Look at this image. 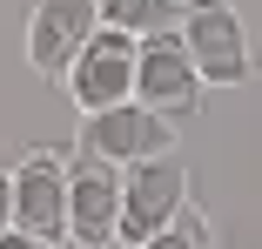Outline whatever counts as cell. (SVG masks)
Instances as JSON below:
<instances>
[{"label":"cell","instance_id":"5b68a950","mask_svg":"<svg viewBox=\"0 0 262 249\" xmlns=\"http://www.w3.org/2000/svg\"><path fill=\"white\" fill-rule=\"evenodd\" d=\"M81 148H88V155H108L115 169H128V162H141V155L175 148V121L128 94V101H108V108H88V115H81Z\"/></svg>","mask_w":262,"mask_h":249},{"label":"cell","instance_id":"3957f363","mask_svg":"<svg viewBox=\"0 0 262 249\" xmlns=\"http://www.w3.org/2000/svg\"><path fill=\"white\" fill-rule=\"evenodd\" d=\"M182 202H188V169L175 162V148L128 162L121 169V229H115V242H148Z\"/></svg>","mask_w":262,"mask_h":249},{"label":"cell","instance_id":"9c48e42d","mask_svg":"<svg viewBox=\"0 0 262 249\" xmlns=\"http://www.w3.org/2000/svg\"><path fill=\"white\" fill-rule=\"evenodd\" d=\"M94 14L128 34H162V27H182V0H94Z\"/></svg>","mask_w":262,"mask_h":249},{"label":"cell","instance_id":"6da1fadb","mask_svg":"<svg viewBox=\"0 0 262 249\" xmlns=\"http://www.w3.org/2000/svg\"><path fill=\"white\" fill-rule=\"evenodd\" d=\"M182 40L195 54V74L208 88H242L255 81V47H249V27L229 0H182Z\"/></svg>","mask_w":262,"mask_h":249},{"label":"cell","instance_id":"30bf717a","mask_svg":"<svg viewBox=\"0 0 262 249\" xmlns=\"http://www.w3.org/2000/svg\"><path fill=\"white\" fill-rule=\"evenodd\" d=\"M135 249H215V229H208V216L195 202H182L162 229H155L148 242H135Z\"/></svg>","mask_w":262,"mask_h":249},{"label":"cell","instance_id":"8992f818","mask_svg":"<svg viewBox=\"0 0 262 249\" xmlns=\"http://www.w3.org/2000/svg\"><path fill=\"white\" fill-rule=\"evenodd\" d=\"M7 189H14V229L68 242V155L27 148V155L7 169Z\"/></svg>","mask_w":262,"mask_h":249},{"label":"cell","instance_id":"ba28073f","mask_svg":"<svg viewBox=\"0 0 262 249\" xmlns=\"http://www.w3.org/2000/svg\"><path fill=\"white\" fill-rule=\"evenodd\" d=\"M94 27H101L94 0H34V14H27V61L40 74H68V61L88 47Z\"/></svg>","mask_w":262,"mask_h":249},{"label":"cell","instance_id":"8fae6325","mask_svg":"<svg viewBox=\"0 0 262 249\" xmlns=\"http://www.w3.org/2000/svg\"><path fill=\"white\" fill-rule=\"evenodd\" d=\"M0 249H61V242H47V236H27V229H0Z\"/></svg>","mask_w":262,"mask_h":249},{"label":"cell","instance_id":"277c9868","mask_svg":"<svg viewBox=\"0 0 262 249\" xmlns=\"http://www.w3.org/2000/svg\"><path fill=\"white\" fill-rule=\"evenodd\" d=\"M135 47H141V34L108 27V20L88 34V47H81V54L68 61V74H61V81H68V101H74L81 115L135 94Z\"/></svg>","mask_w":262,"mask_h":249},{"label":"cell","instance_id":"7c38bea8","mask_svg":"<svg viewBox=\"0 0 262 249\" xmlns=\"http://www.w3.org/2000/svg\"><path fill=\"white\" fill-rule=\"evenodd\" d=\"M14 222V189H7V169H0V229Z\"/></svg>","mask_w":262,"mask_h":249},{"label":"cell","instance_id":"52a82bcc","mask_svg":"<svg viewBox=\"0 0 262 249\" xmlns=\"http://www.w3.org/2000/svg\"><path fill=\"white\" fill-rule=\"evenodd\" d=\"M121 229V169L108 155H88V148H74L68 155V242H115Z\"/></svg>","mask_w":262,"mask_h":249},{"label":"cell","instance_id":"7a4b0ae2","mask_svg":"<svg viewBox=\"0 0 262 249\" xmlns=\"http://www.w3.org/2000/svg\"><path fill=\"white\" fill-rule=\"evenodd\" d=\"M202 74H195V54H188V40L182 27H162V34H141L135 47V101H148L155 115H168V121H188L202 108Z\"/></svg>","mask_w":262,"mask_h":249}]
</instances>
